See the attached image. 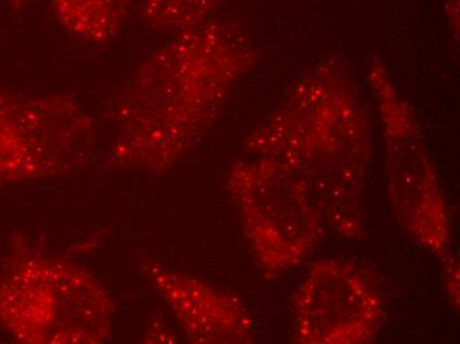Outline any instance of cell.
Returning a JSON list of instances; mask_svg holds the SVG:
<instances>
[{
	"instance_id": "6da1fadb",
	"label": "cell",
	"mask_w": 460,
	"mask_h": 344,
	"mask_svg": "<svg viewBox=\"0 0 460 344\" xmlns=\"http://www.w3.org/2000/svg\"><path fill=\"white\" fill-rule=\"evenodd\" d=\"M243 55L228 31L200 24L154 53L115 103L113 163L155 172L175 161L220 108Z\"/></svg>"
},
{
	"instance_id": "7a4b0ae2",
	"label": "cell",
	"mask_w": 460,
	"mask_h": 344,
	"mask_svg": "<svg viewBox=\"0 0 460 344\" xmlns=\"http://www.w3.org/2000/svg\"><path fill=\"white\" fill-rule=\"evenodd\" d=\"M0 310L30 342H100L111 327V302L91 274L70 262L24 264L3 287Z\"/></svg>"
},
{
	"instance_id": "3957f363",
	"label": "cell",
	"mask_w": 460,
	"mask_h": 344,
	"mask_svg": "<svg viewBox=\"0 0 460 344\" xmlns=\"http://www.w3.org/2000/svg\"><path fill=\"white\" fill-rule=\"evenodd\" d=\"M93 141L91 119L72 101L0 94V179L69 172Z\"/></svg>"
},
{
	"instance_id": "277c9868",
	"label": "cell",
	"mask_w": 460,
	"mask_h": 344,
	"mask_svg": "<svg viewBox=\"0 0 460 344\" xmlns=\"http://www.w3.org/2000/svg\"><path fill=\"white\" fill-rule=\"evenodd\" d=\"M133 4L134 0H53V10L70 32L100 41L117 33Z\"/></svg>"
},
{
	"instance_id": "5b68a950",
	"label": "cell",
	"mask_w": 460,
	"mask_h": 344,
	"mask_svg": "<svg viewBox=\"0 0 460 344\" xmlns=\"http://www.w3.org/2000/svg\"><path fill=\"white\" fill-rule=\"evenodd\" d=\"M218 0H140L143 18L165 30H187L200 24Z\"/></svg>"
},
{
	"instance_id": "8992f818",
	"label": "cell",
	"mask_w": 460,
	"mask_h": 344,
	"mask_svg": "<svg viewBox=\"0 0 460 344\" xmlns=\"http://www.w3.org/2000/svg\"><path fill=\"white\" fill-rule=\"evenodd\" d=\"M15 2H23V0H15Z\"/></svg>"
}]
</instances>
